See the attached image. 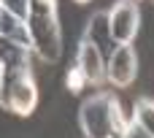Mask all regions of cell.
<instances>
[{
    "label": "cell",
    "instance_id": "cell-1",
    "mask_svg": "<svg viewBox=\"0 0 154 138\" xmlns=\"http://www.w3.org/2000/svg\"><path fill=\"white\" fill-rule=\"evenodd\" d=\"M130 125L122 100L114 92L97 89L79 106V127L84 138H119Z\"/></svg>",
    "mask_w": 154,
    "mask_h": 138
},
{
    "label": "cell",
    "instance_id": "cell-3",
    "mask_svg": "<svg viewBox=\"0 0 154 138\" xmlns=\"http://www.w3.org/2000/svg\"><path fill=\"white\" fill-rule=\"evenodd\" d=\"M0 106L16 117H30L38 108V84L32 79V71H5Z\"/></svg>",
    "mask_w": 154,
    "mask_h": 138
},
{
    "label": "cell",
    "instance_id": "cell-12",
    "mask_svg": "<svg viewBox=\"0 0 154 138\" xmlns=\"http://www.w3.org/2000/svg\"><path fill=\"white\" fill-rule=\"evenodd\" d=\"M0 8H5V11L16 14V16L27 19V11H30V0H0Z\"/></svg>",
    "mask_w": 154,
    "mask_h": 138
},
{
    "label": "cell",
    "instance_id": "cell-5",
    "mask_svg": "<svg viewBox=\"0 0 154 138\" xmlns=\"http://www.w3.org/2000/svg\"><path fill=\"white\" fill-rule=\"evenodd\" d=\"M138 76V52L133 49V43H116V49L106 57V81H111L114 87H130Z\"/></svg>",
    "mask_w": 154,
    "mask_h": 138
},
{
    "label": "cell",
    "instance_id": "cell-2",
    "mask_svg": "<svg viewBox=\"0 0 154 138\" xmlns=\"http://www.w3.org/2000/svg\"><path fill=\"white\" fill-rule=\"evenodd\" d=\"M27 27H30L32 54L49 65L57 62L62 57V27H60L57 5L43 3V0H30Z\"/></svg>",
    "mask_w": 154,
    "mask_h": 138
},
{
    "label": "cell",
    "instance_id": "cell-14",
    "mask_svg": "<svg viewBox=\"0 0 154 138\" xmlns=\"http://www.w3.org/2000/svg\"><path fill=\"white\" fill-rule=\"evenodd\" d=\"M3 79H5V68H3V62H0V89H3Z\"/></svg>",
    "mask_w": 154,
    "mask_h": 138
},
{
    "label": "cell",
    "instance_id": "cell-15",
    "mask_svg": "<svg viewBox=\"0 0 154 138\" xmlns=\"http://www.w3.org/2000/svg\"><path fill=\"white\" fill-rule=\"evenodd\" d=\"M76 3H81V5H87V3H92V0H76Z\"/></svg>",
    "mask_w": 154,
    "mask_h": 138
},
{
    "label": "cell",
    "instance_id": "cell-13",
    "mask_svg": "<svg viewBox=\"0 0 154 138\" xmlns=\"http://www.w3.org/2000/svg\"><path fill=\"white\" fill-rule=\"evenodd\" d=\"M119 138H152V136H149V133H143L138 125H133V122H130V125H127V130H125Z\"/></svg>",
    "mask_w": 154,
    "mask_h": 138
},
{
    "label": "cell",
    "instance_id": "cell-10",
    "mask_svg": "<svg viewBox=\"0 0 154 138\" xmlns=\"http://www.w3.org/2000/svg\"><path fill=\"white\" fill-rule=\"evenodd\" d=\"M130 122L138 125L143 133H149V136L154 138V100L152 98H138V100L133 103Z\"/></svg>",
    "mask_w": 154,
    "mask_h": 138
},
{
    "label": "cell",
    "instance_id": "cell-8",
    "mask_svg": "<svg viewBox=\"0 0 154 138\" xmlns=\"http://www.w3.org/2000/svg\"><path fill=\"white\" fill-rule=\"evenodd\" d=\"M32 49L27 46H19L8 38H0V62L5 71H30L32 65Z\"/></svg>",
    "mask_w": 154,
    "mask_h": 138
},
{
    "label": "cell",
    "instance_id": "cell-6",
    "mask_svg": "<svg viewBox=\"0 0 154 138\" xmlns=\"http://www.w3.org/2000/svg\"><path fill=\"white\" fill-rule=\"evenodd\" d=\"M76 65H79V71L84 73L87 87H103V81H106V57H103L87 38H79V46H76Z\"/></svg>",
    "mask_w": 154,
    "mask_h": 138
},
{
    "label": "cell",
    "instance_id": "cell-16",
    "mask_svg": "<svg viewBox=\"0 0 154 138\" xmlns=\"http://www.w3.org/2000/svg\"><path fill=\"white\" fill-rule=\"evenodd\" d=\"M43 3H51V5H57V0H43Z\"/></svg>",
    "mask_w": 154,
    "mask_h": 138
},
{
    "label": "cell",
    "instance_id": "cell-17",
    "mask_svg": "<svg viewBox=\"0 0 154 138\" xmlns=\"http://www.w3.org/2000/svg\"><path fill=\"white\" fill-rule=\"evenodd\" d=\"M135 3H138V0H135Z\"/></svg>",
    "mask_w": 154,
    "mask_h": 138
},
{
    "label": "cell",
    "instance_id": "cell-7",
    "mask_svg": "<svg viewBox=\"0 0 154 138\" xmlns=\"http://www.w3.org/2000/svg\"><path fill=\"white\" fill-rule=\"evenodd\" d=\"M81 38H87V41H89V43H92L103 57H108V54L116 49V41H114V35H111L108 11H95V14L89 16V22H87Z\"/></svg>",
    "mask_w": 154,
    "mask_h": 138
},
{
    "label": "cell",
    "instance_id": "cell-11",
    "mask_svg": "<svg viewBox=\"0 0 154 138\" xmlns=\"http://www.w3.org/2000/svg\"><path fill=\"white\" fill-rule=\"evenodd\" d=\"M65 87H68V92H73V95H79V92L87 87V79H84V73L79 71L76 62H73V65L68 68V73H65Z\"/></svg>",
    "mask_w": 154,
    "mask_h": 138
},
{
    "label": "cell",
    "instance_id": "cell-9",
    "mask_svg": "<svg viewBox=\"0 0 154 138\" xmlns=\"http://www.w3.org/2000/svg\"><path fill=\"white\" fill-rule=\"evenodd\" d=\"M0 38H8V41H14V43H19V46L32 49V43H30V27H27V19L16 16V14L5 11V8H0Z\"/></svg>",
    "mask_w": 154,
    "mask_h": 138
},
{
    "label": "cell",
    "instance_id": "cell-4",
    "mask_svg": "<svg viewBox=\"0 0 154 138\" xmlns=\"http://www.w3.org/2000/svg\"><path fill=\"white\" fill-rule=\"evenodd\" d=\"M108 22H111V35L114 41L122 43H133L138 30H141V8L135 0H116L108 8Z\"/></svg>",
    "mask_w": 154,
    "mask_h": 138
}]
</instances>
